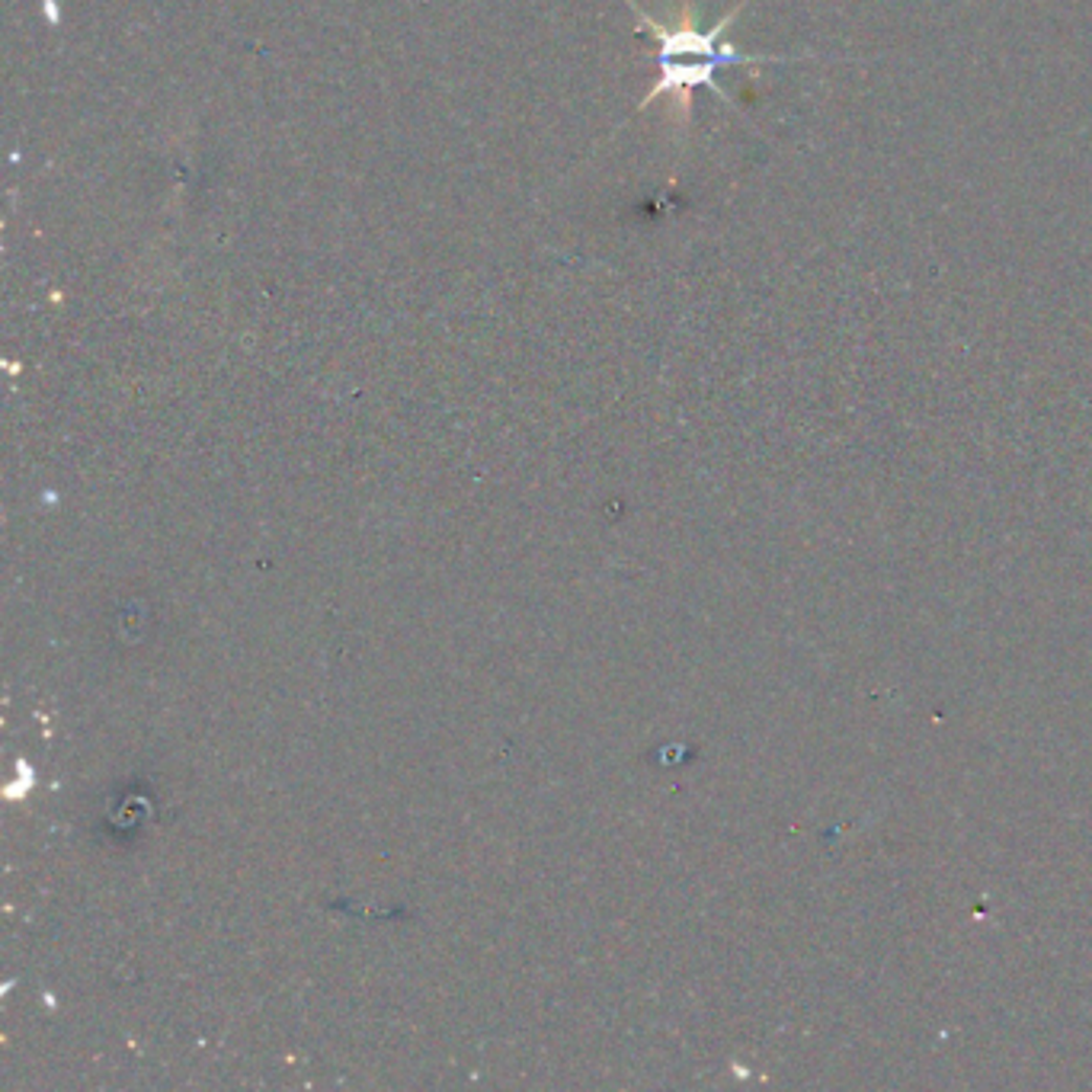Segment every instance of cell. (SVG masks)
<instances>
[{
    "label": "cell",
    "mask_w": 1092,
    "mask_h": 1092,
    "mask_svg": "<svg viewBox=\"0 0 1092 1092\" xmlns=\"http://www.w3.org/2000/svg\"><path fill=\"white\" fill-rule=\"evenodd\" d=\"M632 10L638 14L641 26L660 42V81L654 84V90L644 96L641 110H647L651 103L663 93H673L676 103H680V113L683 119L689 116L692 110V90L696 87H711L727 107H734V99L727 96L718 84H714V74L721 68H731V65H763V62H789L782 55H744V51H737L734 45H721V36L727 32V26H731L744 4H737L731 14H724L711 29H699L696 26V14L692 7H683V17L676 26H663L657 20H651L647 14H641L635 4Z\"/></svg>",
    "instance_id": "6da1fadb"
}]
</instances>
